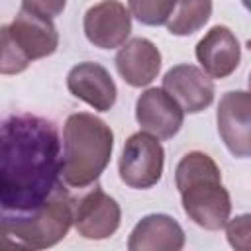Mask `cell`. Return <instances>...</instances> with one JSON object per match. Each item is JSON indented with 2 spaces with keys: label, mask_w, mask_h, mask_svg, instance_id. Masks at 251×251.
Masks as SVG:
<instances>
[{
  "label": "cell",
  "mask_w": 251,
  "mask_h": 251,
  "mask_svg": "<svg viewBox=\"0 0 251 251\" xmlns=\"http://www.w3.org/2000/svg\"><path fill=\"white\" fill-rule=\"evenodd\" d=\"M61 135L37 114H0V218L35 214L61 184Z\"/></svg>",
  "instance_id": "6da1fadb"
},
{
  "label": "cell",
  "mask_w": 251,
  "mask_h": 251,
  "mask_svg": "<svg viewBox=\"0 0 251 251\" xmlns=\"http://www.w3.org/2000/svg\"><path fill=\"white\" fill-rule=\"evenodd\" d=\"M114 149L112 127L90 112L65 120L61 141V180L69 188H88L106 171Z\"/></svg>",
  "instance_id": "7a4b0ae2"
},
{
  "label": "cell",
  "mask_w": 251,
  "mask_h": 251,
  "mask_svg": "<svg viewBox=\"0 0 251 251\" xmlns=\"http://www.w3.org/2000/svg\"><path fill=\"white\" fill-rule=\"evenodd\" d=\"M175 184L188 220L202 229L220 231L231 214V198L222 171L204 151L186 153L175 169Z\"/></svg>",
  "instance_id": "3957f363"
},
{
  "label": "cell",
  "mask_w": 251,
  "mask_h": 251,
  "mask_svg": "<svg viewBox=\"0 0 251 251\" xmlns=\"http://www.w3.org/2000/svg\"><path fill=\"white\" fill-rule=\"evenodd\" d=\"M75 198L61 182L45 204L25 218H0V251H37L57 245L73 226Z\"/></svg>",
  "instance_id": "277c9868"
},
{
  "label": "cell",
  "mask_w": 251,
  "mask_h": 251,
  "mask_svg": "<svg viewBox=\"0 0 251 251\" xmlns=\"http://www.w3.org/2000/svg\"><path fill=\"white\" fill-rule=\"evenodd\" d=\"M165 167V149L157 137L147 131L131 133L118 159V173L126 186L135 190L153 188Z\"/></svg>",
  "instance_id": "5b68a950"
},
{
  "label": "cell",
  "mask_w": 251,
  "mask_h": 251,
  "mask_svg": "<svg viewBox=\"0 0 251 251\" xmlns=\"http://www.w3.org/2000/svg\"><path fill=\"white\" fill-rule=\"evenodd\" d=\"M122 222L120 204L100 186L90 188L73 206V226L80 237L100 241L112 237Z\"/></svg>",
  "instance_id": "8992f818"
},
{
  "label": "cell",
  "mask_w": 251,
  "mask_h": 251,
  "mask_svg": "<svg viewBox=\"0 0 251 251\" xmlns=\"http://www.w3.org/2000/svg\"><path fill=\"white\" fill-rule=\"evenodd\" d=\"M251 98L247 90H229L220 98L216 110L218 133L227 151L237 159L251 155V126H249Z\"/></svg>",
  "instance_id": "52a82bcc"
},
{
  "label": "cell",
  "mask_w": 251,
  "mask_h": 251,
  "mask_svg": "<svg viewBox=\"0 0 251 251\" xmlns=\"http://www.w3.org/2000/svg\"><path fill=\"white\" fill-rule=\"evenodd\" d=\"M86 39L98 49H118L131 33V14L120 0H102L82 18Z\"/></svg>",
  "instance_id": "ba28073f"
},
{
  "label": "cell",
  "mask_w": 251,
  "mask_h": 251,
  "mask_svg": "<svg viewBox=\"0 0 251 251\" xmlns=\"http://www.w3.org/2000/svg\"><path fill=\"white\" fill-rule=\"evenodd\" d=\"M135 120L141 131L151 133L159 141H167L180 131L184 122V112L169 92L153 86L137 96Z\"/></svg>",
  "instance_id": "9c48e42d"
},
{
  "label": "cell",
  "mask_w": 251,
  "mask_h": 251,
  "mask_svg": "<svg viewBox=\"0 0 251 251\" xmlns=\"http://www.w3.org/2000/svg\"><path fill=\"white\" fill-rule=\"evenodd\" d=\"M165 92H169L184 114H198L206 110L216 96L214 80L196 65L180 63L171 67L163 76Z\"/></svg>",
  "instance_id": "30bf717a"
},
{
  "label": "cell",
  "mask_w": 251,
  "mask_h": 251,
  "mask_svg": "<svg viewBox=\"0 0 251 251\" xmlns=\"http://www.w3.org/2000/svg\"><path fill=\"white\" fill-rule=\"evenodd\" d=\"M69 92L96 112H110L118 98V88L106 67L94 61H82L67 73Z\"/></svg>",
  "instance_id": "8fae6325"
},
{
  "label": "cell",
  "mask_w": 251,
  "mask_h": 251,
  "mask_svg": "<svg viewBox=\"0 0 251 251\" xmlns=\"http://www.w3.org/2000/svg\"><path fill=\"white\" fill-rule=\"evenodd\" d=\"M196 61L210 78H227L241 63V47L235 33L226 25L210 27L194 49Z\"/></svg>",
  "instance_id": "7c38bea8"
},
{
  "label": "cell",
  "mask_w": 251,
  "mask_h": 251,
  "mask_svg": "<svg viewBox=\"0 0 251 251\" xmlns=\"http://www.w3.org/2000/svg\"><path fill=\"white\" fill-rule=\"evenodd\" d=\"M116 71L126 84L133 88L149 86L161 71V51L147 37H133L126 41L116 53Z\"/></svg>",
  "instance_id": "4fadbf2b"
},
{
  "label": "cell",
  "mask_w": 251,
  "mask_h": 251,
  "mask_svg": "<svg viewBox=\"0 0 251 251\" xmlns=\"http://www.w3.org/2000/svg\"><path fill=\"white\" fill-rule=\"evenodd\" d=\"M186 243L184 229L169 214H147L131 229L129 251H180Z\"/></svg>",
  "instance_id": "5bb4252c"
},
{
  "label": "cell",
  "mask_w": 251,
  "mask_h": 251,
  "mask_svg": "<svg viewBox=\"0 0 251 251\" xmlns=\"http://www.w3.org/2000/svg\"><path fill=\"white\" fill-rule=\"evenodd\" d=\"M8 25L14 41L29 61L45 59L53 55L59 47V33L53 20L49 18L31 14L27 10H20L18 16Z\"/></svg>",
  "instance_id": "9a60e30c"
},
{
  "label": "cell",
  "mask_w": 251,
  "mask_h": 251,
  "mask_svg": "<svg viewBox=\"0 0 251 251\" xmlns=\"http://www.w3.org/2000/svg\"><path fill=\"white\" fill-rule=\"evenodd\" d=\"M212 16V0H176L169 20L167 29L171 35L186 37L200 31Z\"/></svg>",
  "instance_id": "2e32d148"
},
{
  "label": "cell",
  "mask_w": 251,
  "mask_h": 251,
  "mask_svg": "<svg viewBox=\"0 0 251 251\" xmlns=\"http://www.w3.org/2000/svg\"><path fill=\"white\" fill-rule=\"evenodd\" d=\"M176 0H127L129 14L143 25H165Z\"/></svg>",
  "instance_id": "e0dca14e"
},
{
  "label": "cell",
  "mask_w": 251,
  "mask_h": 251,
  "mask_svg": "<svg viewBox=\"0 0 251 251\" xmlns=\"http://www.w3.org/2000/svg\"><path fill=\"white\" fill-rule=\"evenodd\" d=\"M29 59L18 47L10 33V25H0V75H20L29 67Z\"/></svg>",
  "instance_id": "ac0fdd59"
},
{
  "label": "cell",
  "mask_w": 251,
  "mask_h": 251,
  "mask_svg": "<svg viewBox=\"0 0 251 251\" xmlns=\"http://www.w3.org/2000/svg\"><path fill=\"white\" fill-rule=\"evenodd\" d=\"M249 220H251L249 214H241V216H235L233 220L227 218V222L224 224L227 241L233 249H239V251L249 249V233H251Z\"/></svg>",
  "instance_id": "d6986e66"
},
{
  "label": "cell",
  "mask_w": 251,
  "mask_h": 251,
  "mask_svg": "<svg viewBox=\"0 0 251 251\" xmlns=\"http://www.w3.org/2000/svg\"><path fill=\"white\" fill-rule=\"evenodd\" d=\"M65 6H67V0H22V10H27L31 14H37L49 20L61 16Z\"/></svg>",
  "instance_id": "ffe728a7"
}]
</instances>
